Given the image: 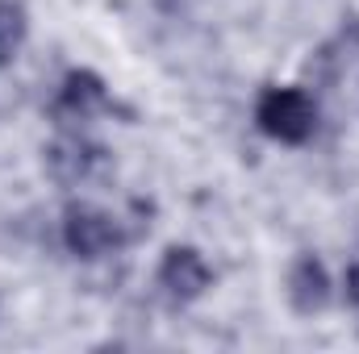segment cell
I'll list each match as a JSON object with an SVG mask.
<instances>
[{
    "instance_id": "6da1fadb",
    "label": "cell",
    "mask_w": 359,
    "mask_h": 354,
    "mask_svg": "<svg viewBox=\"0 0 359 354\" xmlns=\"http://www.w3.org/2000/svg\"><path fill=\"white\" fill-rule=\"evenodd\" d=\"M255 121H259V129L268 138L301 146V142L313 138L318 108H313V100L301 88H268L259 96V104H255Z\"/></svg>"
},
{
    "instance_id": "7a4b0ae2",
    "label": "cell",
    "mask_w": 359,
    "mask_h": 354,
    "mask_svg": "<svg viewBox=\"0 0 359 354\" xmlns=\"http://www.w3.org/2000/svg\"><path fill=\"white\" fill-rule=\"evenodd\" d=\"M121 242H126V234H121V221L113 213L96 208L88 200L63 208V246L76 259H100V255L117 250Z\"/></svg>"
},
{
    "instance_id": "3957f363",
    "label": "cell",
    "mask_w": 359,
    "mask_h": 354,
    "mask_svg": "<svg viewBox=\"0 0 359 354\" xmlns=\"http://www.w3.org/2000/svg\"><path fill=\"white\" fill-rule=\"evenodd\" d=\"M42 163H46V176L55 183L76 187V183H88L92 176H100L109 167V155H104V146H96L80 134H63L42 150Z\"/></svg>"
},
{
    "instance_id": "277c9868",
    "label": "cell",
    "mask_w": 359,
    "mask_h": 354,
    "mask_svg": "<svg viewBox=\"0 0 359 354\" xmlns=\"http://www.w3.org/2000/svg\"><path fill=\"white\" fill-rule=\"evenodd\" d=\"M209 283H213V271L201 259V250H192V246H168L163 250V259H159V288L176 304H188V300L205 296Z\"/></svg>"
},
{
    "instance_id": "5b68a950",
    "label": "cell",
    "mask_w": 359,
    "mask_h": 354,
    "mask_svg": "<svg viewBox=\"0 0 359 354\" xmlns=\"http://www.w3.org/2000/svg\"><path fill=\"white\" fill-rule=\"evenodd\" d=\"M288 304L301 317H313V313H322L330 304V275H326L322 259L301 255L292 263V271H288Z\"/></svg>"
},
{
    "instance_id": "8992f818",
    "label": "cell",
    "mask_w": 359,
    "mask_h": 354,
    "mask_svg": "<svg viewBox=\"0 0 359 354\" xmlns=\"http://www.w3.org/2000/svg\"><path fill=\"white\" fill-rule=\"evenodd\" d=\"M109 108V92L100 84V76L92 71H67L63 88H59V100H55V113L59 117H72V121H84L92 113Z\"/></svg>"
},
{
    "instance_id": "52a82bcc",
    "label": "cell",
    "mask_w": 359,
    "mask_h": 354,
    "mask_svg": "<svg viewBox=\"0 0 359 354\" xmlns=\"http://www.w3.org/2000/svg\"><path fill=\"white\" fill-rule=\"evenodd\" d=\"M21 42H25V8L13 0H0V67L17 59Z\"/></svg>"
},
{
    "instance_id": "ba28073f",
    "label": "cell",
    "mask_w": 359,
    "mask_h": 354,
    "mask_svg": "<svg viewBox=\"0 0 359 354\" xmlns=\"http://www.w3.org/2000/svg\"><path fill=\"white\" fill-rule=\"evenodd\" d=\"M347 304H355L359 309V263L347 271Z\"/></svg>"
},
{
    "instance_id": "9c48e42d",
    "label": "cell",
    "mask_w": 359,
    "mask_h": 354,
    "mask_svg": "<svg viewBox=\"0 0 359 354\" xmlns=\"http://www.w3.org/2000/svg\"><path fill=\"white\" fill-rule=\"evenodd\" d=\"M155 4H159L163 13H180V4H184V0H155Z\"/></svg>"
}]
</instances>
